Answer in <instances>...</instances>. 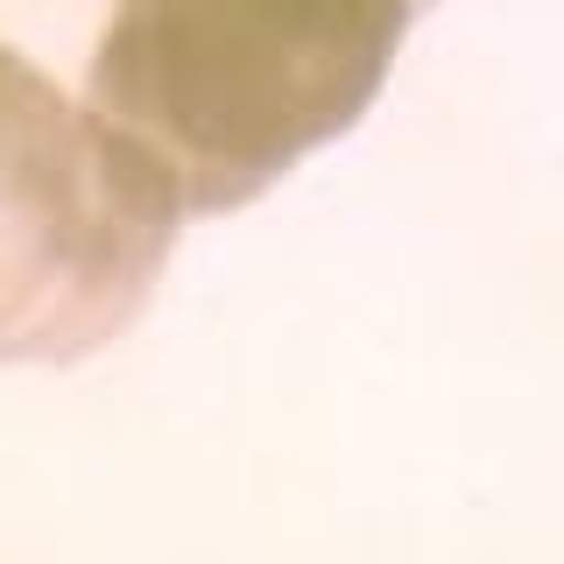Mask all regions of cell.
Segmentation results:
<instances>
[{
  "mask_svg": "<svg viewBox=\"0 0 564 564\" xmlns=\"http://www.w3.org/2000/svg\"><path fill=\"white\" fill-rule=\"evenodd\" d=\"M176 226L170 176L0 43V360L70 367L128 339Z\"/></svg>",
  "mask_w": 564,
  "mask_h": 564,
  "instance_id": "2",
  "label": "cell"
},
{
  "mask_svg": "<svg viewBox=\"0 0 564 564\" xmlns=\"http://www.w3.org/2000/svg\"><path fill=\"white\" fill-rule=\"evenodd\" d=\"M423 8H431V0H423Z\"/></svg>",
  "mask_w": 564,
  "mask_h": 564,
  "instance_id": "3",
  "label": "cell"
},
{
  "mask_svg": "<svg viewBox=\"0 0 564 564\" xmlns=\"http://www.w3.org/2000/svg\"><path fill=\"white\" fill-rule=\"evenodd\" d=\"M423 0H113L85 106L184 212H240L360 128Z\"/></svg>",
  "mask_w": 564,
  "mask_h": 564,
  "instance_id": "1",
  "label": "cell"
}]
</instances>
